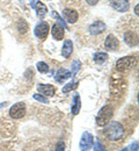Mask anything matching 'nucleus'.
<instances>
[{
	"label": "nucleus",
	"mask_w": 139,
	"mask_h": 151,
	"mask_svg": "<svg viewBox=\"0 0 139 151\" xmlns=\"http://www.w3.org/2000/svg\"><path fill=\"white\" fill-rule=\"evenodd\" d=\"M138 8H139V6L136 5V7H135V13H136V15H138Z\"/></svg>",
	"instance_id": "c85d7f7f"
},
{
	"label": "nucleus",
	"mask_w": 139,
	"mask_h": 151,
	"mask_svg": "<svg viewBox=\"0 0 139 151\" xmlns=\"http://www.w3.org/2000/svg\"><path fill=\"white\" fill-rule=\"evenodd\" d=\"M37 90L44 96H53L56 93V88L52 85H49V84H40L37 86Z\"/></svg>",
	"instance_id": "f8f14e48"
},
{
	"label": "nucleus",
	"mask_w": 139,
	"mask_h": 151,
	"mask_svg": "<svg viewBox=\"0 0 139 151\" xmlns=\"http://www.w3.org/2000/svg\"><path fill=\"white\" fill-rule=\"evenodd\" d=\"M86 2H87L89 6H95V5L99 2V0H86Z\"/></svg>",
	"instance_id": "bb28decb"
},
{
	"label": "nucleus",
	"mask_w": 139,
	"mask_h": 151,
	"mask_svg": "<svg viewBox=\"0 0 139 151\" xmlns=\"http://www.w3.org/2000/svg\"><path fill=\"white\" fill-rule=\"evenodd\" d=\"M63 17H64L66 22L76 23L79 19V13L73 8H64L63 9Z\"/></svg>",
	"instance_id": "1a4fd4ad"
},
{
	"label": "nucleus",
	"mask_w": 139,
	"mask_h": 151,
	"mask_svg": "<svg viewBox=\"0 0 139 151\" xmlns=\"http://www.w3.org/2000/svg\"><path fill=\"white\" fill-rule=\"evenodd\" d=\"M55 151H65V143H64L63 141H59V142L57 143V145H56Z\"/></svg>",
	"instance_id": "393cba45"
},
{
	"label": "nucleus",
	"mask_w": 139,
	"mask_h": 151,
	"mask_svg": "<svg viewBox=\"0 0 139 151\" xmlns=\"http://www.w3.org/2000/svg\"><path fill=\"white\" fill-rule=\"evenodd\" d=\"M109 4L114 9L120 13L128 12L130 8V2L128 0H109Z\"/></svg>",
	"instance_id": "0eeeda50"
},
{
	"label": "nucleus",
	"mask_w": 139,
	"mask_h": 151,
	"mask_svg": "<svg viewBox=\"0 0 139 151\" xmlns=\"http://www.w3.org/2000/svg\"><path fill=\"white\" fill-rule=\"evenodd\" d=\"M33 98H34L35 100L40 101V102H43V104H49V100H48L46 98H44L43 95H41V94H34V95H33Z\"/></svg>",
	"instance_id": "5701e85b"
},
{
	"label": "nucleus",
	"mask_w": 139,
	"mask_h": 151,
	"mask_svg": "<svg viewBox=\"0 0 139 151\" xmlns=\"http://www.w3.org/2000/svg\"><path fill=\"white\" fill-rule=\"evenodd\" d=\"M104 47H105V49L107 50H109V51H115V50H117L119 47V42L117 37L115 36V35H113V34H109L107 38H105V41H104Z\"/></svg>",
	"instance_id": "9d476101"
},
{
	"label": "nucleus",
	"mask_w": 139,
	"mask_h": 151,
	"mask_svg": "<svg viewBox=\"0 0 139 151\" xmlns=\"http://www.w3.org/2000/svg\"><path fill=\"white\" fill-rule=\"evenodd\" d=\"M51 35H52V37L55 38V40H57V41L63 40L64 38V27L60 23H58V22L53 23L52 27H51Z\"/></svg>",
	"instance_id": "9b49d317"
},
{
	"label": "nucleus",
	"mask_w": 139,
	"mask_h": 151,
	"mask_svg": "<svg viewBox=\"0 0 139 151\" xmlns=\"http://www.w3.org/2000/svg\"><path fill=\"white\" fill-rule=\"evenodd\" d=\"M9 115H11V117L16 119V120L22 119L26 115V105L23 102L14 104L9 109Z\"/></svg>",
	"instance_id": "423d86ee"
},
{
	"label": "nucleus",
	"mask_w": 139,
	"mask_h": 151,
	"mask_svg": "<svg viewBox=\"0 0 139 151\" xmlns=\"http://www.w3.org/2000/svg\"><path fill=\"white\" fill-rule=\"evenodd\" d=\"M80 108H81V100H80V95L78 93L73 95V99H72V106H71V112L73 115H77L79 114Z\"/></svg>",
	"instance_id": "dca6fc26"
},
{
	"label": "nucleus",
	"mask_w": 139,
	"mask_h": 151,
	"mask_svg": "<svg viewBox=\"0 0 139 151\" xmlns=\"http://www.w3.org/2000/svg\"><path fill=\"white\" fill-rule=\"evenodd\" d=\"M124 134L125 132L123 126L116 121L109 122L104 129V135L109 141H119L120 138H123Z\"/></svg>",
	"instance_id": "f257e3e1"
},
{
	"label": "nucleus",
	"mask_w": 139,
	"mask_h": 151,
	"mask_svg": "<svg viewBox=\"0 0 139 151\" xmlns=\"http://www.w3.org/2000/svg\"><path fill=\"white\" fill-rule=\"evenodd\" d=\"M73 51V42L71 40H65L63 48H61V56L64 58H68Z\"/></svg>",
	"instance_id": "4468645a"
},
{
	"label": "nucleus",
	"mask_w": 139,
	"mask_h": 151,
	"mask_svg": "<svg viewBox=\"0 0 139 151\" xmlns=\"http://www.w3.org/2000/svg\"><path fill=\"white\" fill-rule=\"evenodd\" d=\"M80 66H81V62L79 59L73 60V63L71 64V73H72V76H76L78 73V71L80 70Z\"/></svg>",
	"instance_id": "4be33fe9"
},
{
	"label": "nucleus",
	"mask_w": 139,
	"mask_h": 151,
	"mask_svg": "<svg viewBox=\"0 0 139 151\" xmlns=\"http://www.w3.org/2000/svg\"><path fill=\"white\" fill-rule=\"evenodd\" d=\"M113 115H114V108H113V106H110V105L103 106L99 111L98 115H96V123H98V126H100V127L107 126L110 122Z\"/></svg>",
	"instance_id": "f03ea898"
},
{
	"label": "nucleus",
	"mask_w": 139,
	"mask_h": 151,
	"mask_svg": "<svg viewBox=\"0 0 139 151\" xmlns=\"http://www.w3.org/2000/svg\"><path fill=\"white\" fill-rule=\"evenodd\" d=\"M79 86V83L78 81H72V83H68V84H66L64 87H63V90H61V92L63 93H68V92H71V91H74L77 87Z\"/></svg>",
	"instance_id": "a211bd4d"
},
{
	"label": "nucleus",
	"mask_w": 139,
	"mask_h": 151,
	"mask_svg": "<svg viewBox=\"0 0 139 151\" xmlns=\"http://www.w3.org/2000/svg\"><path fill=\"white\" fill-rule=\"evenodd\" d=\"M36 68H37L38 72H41V73H48L50 71V68L45 62H38L36 64Z\"/></svg>",
	"instance_id": "412c9836"
},
{
	"label": "nucleus",
	"mask_w": 139,
	"mask_h": 151,
	"mask_svg": "<svg viewBox=\"0 0 139 151\" xmlns=\"http://www.w3.org/2000/svg\"><path fill=\"white\" fill-rule=\"evenodd\" d=\"M108 59V54L105 52H98L94 55V62L96 64H103Z\"/></svg>",
	"instance_id": "6ab92c4d"
},
{
	"label": "nucleus",
	"mask_w": 139,
	"mask_h": 151,
	"mask_svg": "<svg viewBox=\"0 0 139 151\" xmlns=\"http://www.w3.org/2000/svg\"><path fill=\"white\" fill-rule=\"evenodd\" d=\"M124 42L128 45H130V47H135V45L138 44V35L136 33L131 32V30L130 32H126L124 34Z\"/></svg>",
	"instance_id": "ddd939ff"
},
{
	"label": "nucleus",
	"mask_w": 139,
	"mask_h": 151,
	"mask_svg": "<svg viewBox=\"0 0 139 151\" xmlns=\"http://www.w3.org/2000/svg\"><path fill=\"white\" fill-rule=\"evenodd\" d=\"M93 135L91 132H85L82 134L81 138H80V143H79V147H80V150L81 151H89L92 149L93 147Z\"/></svg>",
	"instance_id": "20e7f679"
},
{
	"label": "nucleus",
	"mask_w": 139,
	"mask_h": 151,
	"mask_svg": "<svg viewBox=\"0 0 139 151\" xmlns=\"http://www.w3.org/2000/svg\"><path fill=\"white\" fill-rule=\"evenodd\" d=\"M129 151H138V142H135L131 144V147L129 148Z\"/></svg>",
	"instance_id": "a878e982"
},
{
	"label": "nucleus",
	"mask_w": 139,
	"mask_h": 151,
	"mask_svg": "<svg viewBox=\"0 0 139 151\" xmlns=\"http://www.w3.org/2000/svg\"><path fill=\"white\" fill-rule=\"evenodd\" d=\"M119 151H129V148H124V149H122V150Z\"/></svg>",
	"instance_id": "c756f323"
},
{
	"label": "nucleus",
	"mask_w": 139,
	"mask_h": 151,
	"mask_svg": "<svg viewBox=\"0 0 139 151\" xmlns=\"http://www.w3.org/2000/svg\"><path fill=\"white\" fill-rule=\"evenodd\" d=\"M71 77H72V73H71L70 70L59 69V70H57V72H56V75H55V79H56L57 83H63L64 80H66V79H68V78H71Z\"/></svg>",
	"instance_id": "2eb2a0df"
},
{
	"label": "nucleus",
	"mask_w": 139,
	"mask_h": 151,
	"mask_svg": "<svg viewBox=\"0 0 139 151\" xmlns=\"http://www.w3.org/2000/svg\"><path fill=\"white\" fill-rule=\"evenodd\" d=\"M94 151H107L105 148L102 145V143L100 141H96L95 144H94Z\"/></svg>",
	"instance_id": "b1692460"
},
{
	"label": "nucleus",
	"mask_w": 139,
	"mask_h": 151,
	"mask_svg": "<svg viewBox=\"0 0 139 151\" xmlns=\"http://www.w3.org/2000/svg\"><path fill=\"white\" fill-rule=\"evenodd\" d=\"M7 106V102H2V104H0V109H2V108H5Z\"/></svg>",
	"instance_id": "cd10ccee"
},
{
	"label": "nucleus",
	"mask_w": 139,
	"mask_h": 151,
	"mask_svg": "<svg viewBox=\"0 0 139 151\" xmlns=\"http://www.w3.org/2000/svg\"><path fill=\"white\" fill-rule=\"evenodd\" d=\"M105 29H107V24H105L103 21H101V20L94 21V22L88 27V32H89L92 35H100V34H102Z\"/></svg>",
	"instance_id": "6e6552de"
},
{
	"label": "nucleus",
	"mask_w": 139,
	"mask_h": 151,
	"mask_svg": "<svg viewBox=\"0 0 139 151\" xmlns=\"http://www.w3.org/2000/svg\"><path fill=\"white\" fill-rule=\"evenodd\" d=\"M34 8L36 9L37 17H38L40 19H43V18L46 15V13H48V8H46V6H45L43 2L37 1V0H36V4H35V6H34Z\"/></svg>",
	"instance_id": "f3484780"
},
{
	"label": "nucleus",
	"mask_w": 139,
	"mask_h": 151,
	"mask_svg": "<svg viewBox=\"0 0 139 151\" xmlns=\"http://www.w3.org/2000/svg\"><path fill=\"white\" fill-rule=\"evenodd\" d=\"M135 64H136V57H122L116 62V70L118 72H125V71L130 70L132 66H135Z\"/></svg>",
	"instance_id": "7ed1b4c3"
},
{
	"label": "nucleus",
	"mask_w": 139,
	"mask_h": 151,
	"mask_svg": "<svg viewBox=\"0 0 139 151\" xmlns=\"http://www.w3.org/2000/svg\"><path fill=\"white\" fill-rule=\"evenodd\" d=\"M16 28H18V30H19L20 34H26L28 32V29H29L28 23L24 20H19V22L16 24Z\"/></svg>",
	"instance_id": "aec40b11"
},
{
	"label": "nucleus",
	"mask_w": 139,
	"mask_h": 151,
	"mask_svg": "<svg viewBox=\"0 0 139 151\" xmlns=\"http://www.w3.org/2000/svg\"><path fill=\"white\" fill-rule=\"evenodd\" d=\"M49 30H50V26L48 22L45 21H41L36 24L35 29H34V34L36 37L41 38V40H44V38L48 36L49 34Z\"/></svg>",
	"instance_id": "39448f33"
}]
</instances>
